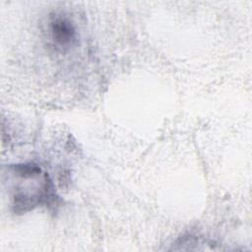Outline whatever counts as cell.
Segmentation results:
<instances>
[{
  "instance_id": "obj_1",
  "label": "cell",
  "mask_w": 252,
  "mask_h": 252,
  "mask_svg": "<svg viewBox=\"0 0 252 252\" xmlns=\"http://www.w3.org/2000/svg\"><path fill=\"white\" fill-rule=\"evenodd\" d=\"M48 32L53 43L61 48L72 46L77 39V31L74 24L69 18L61 14L50 17Z\"/></svg>"
}]
</instances>
